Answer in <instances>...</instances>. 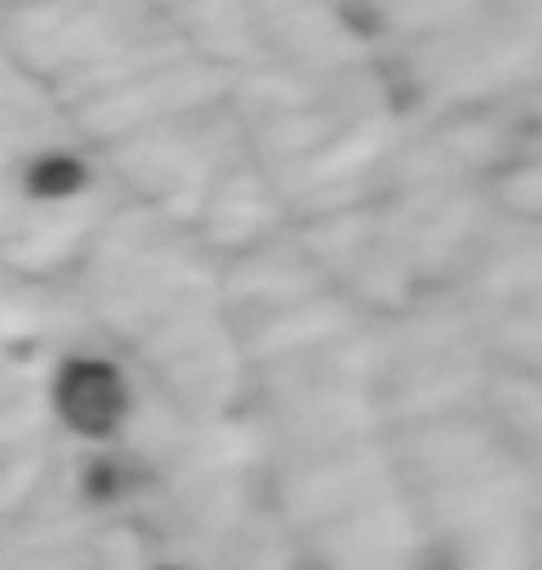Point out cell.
Wrapping results in <instances>:
<instances>
[{
  "label": "cell",
  "mask_w": 542,
  "mask_h": 570,
  "mask_svg": "<svg viewBox=\"0 0 542 570\" xmlns=\"http://www.w3.org/2000/svg\"><path fill=\"white\" fill-rule=\"evenodd\" d=\"M57 405H62V415L80 430H105L114 420V392H109V377L95 373V368H76L62 377L57 386Z\"/></svg>",
  "instance_id": "obj_1"
},
{
  "label": "cell",
  "mask_w": 542,
  "mask_h": 570,
  "mask_svg": "<svg viewBox=\"0 0 542 570\" xmlns=\"http://www.w3.org/2000/svg\"><path fill=\"white\" fill-rule=\"evenodd\" d=\"M24 189L33 198H57V194H67L76 189V166L62 156H38L33 166L24 170Z\"/></svg>",
  "instance_id": "obj_2"
}]
</instances>
